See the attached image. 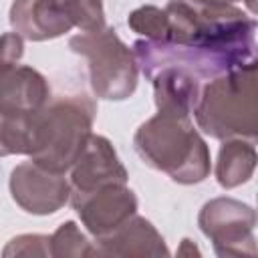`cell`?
I'll return each instance as SVG.
<instances>
[{
  "label": "cell",
  "instance_id": "1",
  "mask_svg": "<svg viewBox=\"0 0 258 258\" xmlns=\"http://www.w3.org/2000/svg\"><path fill=\"white\" fill-rule=\"evenodd\" d=\"M163 10L169 20L167 42L212 52L232 69L254 62L256 20L234 4L169 0Z\"/></svg>",
  "mask_w": 258,
  "mask_h": 258
},
{
  "label": "cell",
  "instance_id": "2",
  "mask_svg": "<svg viewBox=\"0 0 258 258\" xmlns=\"http://www.w3.org/2000/svg\"><path fill=\"white\" fill-rule=\"evenodd\" d=\"M133 145L143 163L167 173L177 183L191 185L210 175V149L189 115L157 111V115L139 125Z\"/></svg>",
  "mask_w": 258,
  "mask_h": 258
},
{
  "label": "cell",
  "instance_id": "3",
  "mask_svg": "<svg viewBox=\"0 0 258 258\" xmlns=\"http://www.w3.org/2000/svg\"><path fill=\"white\" fill-rule=\"evenodd\" d=\"M198 127L214 139H248L258 135L256 60L212 77L200 91L196 109Z\"/></svg>",
  "mask_w": 258,
  "mask_h": 258
},
{
  "label": "cell",
  "instance_id": "4",
  "mask_svg": "<svg viewBox=\"0 0 258 258\" xmlns=\"http://www.w3.org/2000/svg\"><path fill=\"white\" fill-rule=\"evenodd\" d=\"M97 105L87 95L50 97L32 125L30 159L54 173H67L91 137Z\"/></svg>",
  "mask_w": 258,
  "mask_h": 258
},
{
  "label": "cell",
  "instance_id": "5",
  "mask_svg": "<svg viewBox=\"0 0 258 258\" xmlns=\"http://www.w3.org/2000/svg\"><path fill=\"white\" fill-rule=\"evenodd\" d=\"M69 46L87 58L91 89L99 99L123 101L135 93L139 75L135 54L113 28L77 34L69 40Z\"/></svg>",
  "mask_w": 258,
  "mask_h": 258
},
{
  "label": "cell",
  "instance_id": "6",
  "mask_svg": "<svg viewBox=\"0 0 258 258\" xmlns=\"http://www.w3.org/2000/svg\"><path fill=\"white\" fill-rule=\"evenodd\" d=\"M10 24L34 42L58 38L73 28L93 32L107 26L103 0H14Z\"/></svg>",
  "mask_w": 258,
  "mask_h": 258
},
{
  "label": "cell",
  "instance_id": "7",
  "mask_svg": "<svg viewBox=\"0 0 258 258\" xmlns=\"http://www.w3.org/2000/svg\"><path fill=\"white\" fill-rule=\"evenodd\" d=\"M198 224L218 256H256V212L252 206L234 198H214L202 206Z\"/></svg>",
  "mask_w": 258,
  "mask_h": 258
},
{
  "label": "cell",
  "instance_id": "8",
  "mask_svg": "<svg viewBox=\"0 0 258 258\" xmlns=\"http://www.w3.org/2000/svg\"><path fill=\"white\" fill-rule=\"evenodd\" d=\"M10 196L28 214L48 216L58 212L71 198V183L64 173H54L30 161L18 163L10 173Z\"/></svg>",
  "mask_w": 258,
  "mask_h": 258
},
{
  "label": "cell",
  "instance_id": "9",
  "mask_svg": "<svg viewBox=\"0 0 258 258\" xmlns=\"http://www.w3.org/2000/svg\"><path fill=\"white\" fill-rule=\"evenodd\" d=\"M71 196L89 194L107 185H125L129 175L121 163L113 143L97 133H91L77 161L71 165Z\"/></svg>",
  "mask_w": 258,
  "mask_h": 258
},
{
  "label": "cell",
  "instance_id": "10",
  "mask_svg": "<svg viewBox=\"0 0 258 258\" xmlns=\"http://www.w3.org/2000/svg\"><path fill=\"white\" fill-rule=\"evenodd\" d=\"M73 208L83 226L101 238L137 214V196L125 185H107L89 194L71 196Z\"/></svg>",
  "mask_w": 258,
  "mask_h": 258
},
{
  "label": "cell",
  "instance_id": "11",
  "mask_svg": "<svg viewBox=\"0 0 258 258\" xmlns=\"http://www.w3.org/2000/svg\"><path fill=\"white\" fill-rule=\"evenodd\" d=\"M97 256H113V258H159L169 256L163 236L157 228L141 218L131 216L113 232L95 238Z\"/></svg>",
  "mask_w": 258,
  "mask_h": 258
},
{
  "label": "cell",
  "instance_id": "12",
  "mask_svg": "<svg viewBox=\"0 0 258 258\" xmlns=\"http://www.w3.org/2000/svg\"><path fill=\"white\" fill-rule=\"evenodd\" d=\"M48 101L50 87L36 69L16 64L0 75V115H34Z\"/></svg>",
  "mask_w": 258,
  "mask_h": 258
},
{
  "label": "cell",
  "instance_id": "13",
  "mask_svg": "<svg viewBox=\"0 0 258 258\" xmlns=\"http://www.w3.org/2000/svg\"><path fill=\"white\" fill-rule=\"evenodd\" d=\"M149 81L153 83L155 107L159 113L191 115L200 97V77L181 67H161Z\"/></svg>",
  "mask_w": 258,
  "mask_h": 258
},
{
  "label": "cell",
  "instance_id": "14",
  "mask_svg": "<svg viewBox=\"0 0 258 258\" xmlns=\"http://www.w3.org/2000/svg\"><path fill=\"white\" fill-rule=\"evenodd\" d=\"M256 169V147L248 139H226L218 151L216 179L222 187L232 189L246 183Z\"/></svg>",
  "mask_w": 258,
  "mask_h": 258
},
{
  "label": "cell",
  "instance_id": "15",
  "mask_svg": "<svg viewBox=\"0 0 258 258\" xmlns=\"http://www.w3.org/2000/svg\"><path fill=\"white\" fill-rule=\"evenodd\" d=\"M50 256L69 258V256H97L95 246L79 230L75 222H64L50 236Z\"/></svg>",
  "mask_w": 258,
  "mask_h": 258
},
{
  "label": "cell",
  "instance_id": "16",
  "mask_svg": "<svg viewBox=\"0 0 258 258\" xmlns=\"http://www.w3.org/2000/svg\"><path fill=\"white\" fill-rule=\"evenodd\" d=\"M127 24L133 32L143 34L147 40H155V42H167L169 38V20L165 10L157 8V6H141L135 8L129 18Z\"/></svg>",
  "mask_w": 258,
  "mask_h": 258
},
{
  "label": "cell",
  "instance_id": "17",
  "mask_svg": "<svg viewBox=\"0 0 258 258\" xmlns=\"http://www.w3.org/2000/svg\"><path fill=\"white\" fill-rule=\"evenodd\" d=\"M4 256H50V236L22 234L8 242L2 250Z\"/></svg>",
  "mask_w": 258,
  "mask_h": 258
},
{
  "label": "cell",
  "instance_id": "18",
  "mask_svg": "<svg viewBox=\"0 0 258 258\" xmlns=\"http://www.w3.org/2000/svg\"><path fill=\"white\" fill-rule=\"evenodd\" d=\"M24 54V42L22 36L16 32H6L0 36V75L10 71L12 67L20 64V58Z\"/></svg>",
  "mask_w": 258,
  "mask_h": 258
},
{
  "label": "cell",
  "instance_id": "19",
  "mask_svg": "<svg viewBox=\"0 0 258 258\" xmlns=\"http://www.w3.org/2000/svg\"><path fill=\"white\" fill-rule=\"evenodd\" d=\"M194 2H206V4H234V2H240V0H194ZM244 2L248 4L250 12L254 14V10H256V2H254V0H244Z\"/></svg>",
  "mask_w": 258,
  "mask_h": 258
}]
</instances>
